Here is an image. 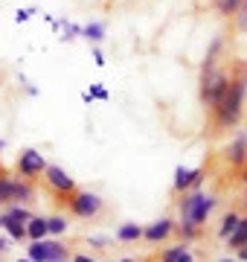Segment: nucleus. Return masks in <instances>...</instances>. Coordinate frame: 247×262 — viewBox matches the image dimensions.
<instances>
[{"label":"nucleus","mask_w":247,"mask_h":262,"mask_svg":"<svg viewBox=\"0 0 247 262\" xmlns=\"http://www.w3.org/2000/svg\"><path fill=\"white\" fill-rule=\"evenodd\" d=\"M212 210H215V195H209L204 189H189V192H183L181 222H189V225L201 227L209 219Z\"/></svg>","instance_id":"2"},{"label":"nucleus","mask_w":247,"mask_h":262,"mask_svg":"<svg viewBox=\"0 0 247 262\" xmlns=\"http://www.w3.org/2000/svg\"><path fill=\"white\" fill-rule=\"evenodd\" d=\"M0 227H3V233H6L9 242H23L27 239V225L20 219H15V215H9L6 210L0 213Z\"/></svg>","instance_id":"10"},{"label":"nucleus","mask_w":247,"mask_h":262,"mask_svg":"<svg viewBox=\"0 0 247 262\" xmlns=\"http://www.w3.org/2000/svg\"><path fill=\"white\" fill-rule=\"evenodd\" d=\"M175 262H195V256H192V251H183V253H181V256H178Z\"/></svg>","instance_id":"26"},{"label":"nucleus","mask_w":247,"mask_h":262,"mask_svg":"<svg viewBox=\"0 0 247 262\" xmlns=\"http://www.w3.org/2000/svg\"><path fill=\"white\" fill-rule=\"evenodd\" d=\"M87 245H90V248H105V245H108V236H90Z\"/></svg>","instance_id":"24"},{"label":"nucleus","mask_w":247,"mask_h":262,"mask_svg":"<svg viewBox=\"0 0 247 262\" xmlns=\"http://www.w3.org/2000/svg\"><path fill=\"white\" fill-rule=\"evenodd\" d=\"M82 38H87L90 44H99V41L105 38V24H99V20L85 24V27H82Z\"/></svg>","instance_id":"15"},{"label":"nucleus","mask_w":247,"mask_h":262,"mask_svg":"<svg viewBox=\"0 0 247 262\" xmlns=\"http://www.w3.org/2000/svg\"><path fill=\"white\" fill-rule=\"evenodd\" d=\"M241 207H244V210H247V192H244V195H241Z\"/></svg>","instance_id":"32"},{"label":"nucleus","mask_w":247,"mask_h":262,"mask_svg":"<svg viewBox=\"0 0 247 262\" xmlns=\"http://www.w3.org/2000/svg\"><path fill=\"white\" fill-rule=\"evenodd\" d=\"M93 61H96V67H105V56L99 50H93Z\"/></svg>","instance_id":"27"},{"label":"nucleus","mask_w":247,"mask_h":262,"mask_svg":"<svg viewBox=\"0 0 247 262\" xmlns=\"http://www.w3.org/2000/svg\"><path fill=\"white\" fill-rule=\"evenodd\" d=\"M29 18H32V9H18V15H15L18 24H20V20H29Z\"/></svg>","instance_id":"25"},{"label":"nucleus","mask_w":247,"mask_h":262,"mask_svg":"<svg viewBox=\"0 0 247 262\" xmlns=\"http://www.w3.org/2000/svg\"><path fill=\"white\" fill-rule=\"evenodd\" d=\"M224 158L233 163V166H244L247 163V131H238L236 137L227 143V149H224Z\"/></svg>","instance_id":"8"},{"label":"nucleus","mask_w":247,"mask_h":262,"mask_svg":"<svg viewBox=\"0 0 247 262\" xmlns=\"http://www.w3.org/2000/svg\"><path fill=\"white\" fill-rule=\"evenodd\" d=\"M67 219L64 215H47V233L50 236H64L67 233Z\"/></svg>","instance_id":"17"},{"label":"nucleus","mask_w":247,"mask_h":262,"mask_svg":"<svg viewBox=\"0 0 247 262\" xmlns=\"http://www.w3.org/2000/svg\"><path fill=\"white\" fill-rule=\"evenodd\" d=\"M244 245H247V215H244V219H238L236 230L227 236V248H233V251L244 248Z\"/></svg>","instance_id":"13"},{"label":"nucleus","mask_w":247,"mask_h":262,"mask_svg":"<svg viewBox=\"0 0 247 262\" xmlns=\"http://www.w3.org/2000/svg\"><path fill=\"white\" fill-rule=\"evenodd\" d=\"M233 29H236V35H247V0L238 6L236 15H233Z\"/></svg>","instance_id":"19"},{"label":"nucleus","mask_w":247,"mask_h":262,"mask_svg":"<svg viewBox=\"0 0 247 262\" xmlns=\"http://www.w3.org/2000/svg\"><path fill=\"white\" fill-rule=\"evenodd\" d=\"M27 256L32 262H67V248L58 239H38L29 242Z\"/></svg>","instance_id":"4"},{"label":"nucleus","mask_w":247,"mask_h":262,"mask_svg":"<svg viewBox=\"0 0 247 262\" xmlns=\"http://www.w3.org/2000/svg\"><path fill=\"white\" fill-rule=\"evenodd\" d=\"M221 262H238V259H236V256H233V259H230V256H224V259H221Z\"/></svg>","instance_id":"33"},{"label":"nucleus","mask_w":247,"mask_h":262,"mask_svg":"<svg viewBox=\"0 0 247 262\" xmlns=\"http://www.w3.org/2000/svg\"><path fill=\"white\" fill-rule=\"evenodd\" d=\"M73 262H99V259H90L87 253H79V256H73Z\"/></svg>","instance_id":"29"},{"label":"nucleus","mask_w":247,"mask_h":262,"mask_svg":"<svg viewBox=\"0 0 247 262\" xmlns=\"http://www.w3.org/2000/svg\"><path fill=\"white\" fill-rule=\"evenodd\" d=\"M82 99H85V102H93V99L108 102V99H111V94H108V88H102V84H90L85 94H82Z\"/></svg>","instance_id":"18"},{"label":"nucleus","mask_w":247,"mask_h":262,"mask_svg":"<svg viewBox=\"0 0 247 262\" xmlns=\"http://www.w3.org/2000/svg\"><path fill=\"white\" fill-rule=\"evenodd\" d=\"M201 184H204V169H189V166L175 169V192L201 189Z\"/></svg>","instance_id":"7"},{"label":"nucleus","mask_w":247,"mask_h":262,"mask_svg":"<svg viewBox=\"0 0 247 262\" xmlns=\"http://www.w3.org/2000/svg\"><path fill=\"white\" fill-rule=\"evenodd\" d=\"M15 166H18V175L20 178H38V175H44V169H47V158L41 155L38 149H23L18 155V160H15Z\"/></svg>","instance_id":"5"},{"label":"nucleus","mask_w":247,"mask_h":262,"mask_svg":"<svg viewBox=\"0 0 247 262\" xmlns=\"http://www.w3.org/2000/svg\"><path fill=\"white\" fill-rule=\"evenodd\" d=\"M171 233H175V222H171V219H157V222H152L149 227H143V239L152 242V245L166 242Z\"/></svg>","instance_id":"9"},{"label":"nucleus","mask_w":247,"mask_h":262,"mask_svg":"<svg viewBox=\"0 0 247 262\" xmlns=\"http://www.w3.org/2000/svg\"><path fill=\"white\" fill-rule=\"evenodd\" d=\"M241 3H244V0H212V9L218 12L221 18H233Z\"/></svg>","instance_id":"16"},{"label":"nucleus","mask_w":247,"mask_h":262,"mask_svg":"<svg viewBox=\"0 0 247 262\" xmlns=\"http://www.w3.org/2000/svg\"><path fill=\"white\" fill-rule=\"evenodd\" d=\"M6 248H9V239H6V236H0V253L6 251Z\"/></svg>","instance_id":"30"},{"label":"nucleus","mask_w":247,"mask_h":262,"mask_svg":"<svg viewBox=\"0 0 247 262\" xmlns=\"http://www.w3.org/2000/svg\"><path fill=\"white\" fill-rule=\"evenodd\" d=\"M18 262H32V259H29V256H23V259H18Z\"/></svg>","instance_id":"34"},{"label":"nucleus","mask_w":247,"mask_h":262,"mask_svg":"<svg viewBox=\"0 0 247 262\" xmlns=\"http://www.w3.org/2000/svg\"><path fill=\"white\" fill-rule=\"evenodd\" d=\"M3 146H6V143H3V140H0V151H3Z\"/></svg>","instance_id":"35"},{"label":"nucleus","mask_w":247,"mask_h":262,"mask_svg":"<svg viewBox=\"0 0 247 262\" xmlns=\"http://www.w3.org/2000/svg\"><path fill=\"white\" fill-rule=\"evenodd\" d=\"M236 259H238V262H247V245L236 251Z\"/></svg>","instance_id":"28"},{"label":"nucleus","mask_w":247,"mask_h":262,"mask_svg":"<svg viewBox=\"0 0 247 262\" xmlns=\"http://www.w3.org/2000/svg\"><path fill=\"white\" fill-rule=\"evenodd\" d=\"M244 99H247V64L238 61L230 73V84L224 96L218 99V105L212 108V128L215 131H230L241 122L244 114Z\"/></svg>","instance_id":"1"},{"label":"nucleus","mask_w":247,"mask_h":262,"mask_svg":"<svg viewBox=\"0 0 247 262\" xmlns=\"http://www.w3.org/2000/svg\"><path fill=\"white\" fill-rule=\"evenodd\" d=\"M67 204H70V213L76 215V219L90 222V219H96V215L102 213L105 201L96 195V192H90V189H76V192H70Z\"/></svg>","instance_id":"3"},{"label":"nucleus","mask_w":247,"mask_h":262,"mask_svg":"<svg viewBox=\"0 0 247 262\" xmlns=\"http://www.w3.org/2000/svg\"><path fill=\"white\" fill-rule=\"evenodd\" d=\"M18 187H20V178L15 175H0V204H15L18 198Z\"/></svg>","instance_id":"11"},{"label":"nucleus","mask_w":247,"mask_h":262,"mask_svg":"<svg viewBox=\"0 0 247 262\" xmlns=\"http://www.w3.org/2000/svg\"><path fill=\"white\" fill-rule=\"evenodd\" d=\"M119 262H134V259H119Z\"/></svg>","instance_id":"36"},{"label":"nucleus","mask_w":247,"mask_h":262,"mask_svg":"<svg viewBox=\"0 0 247 262\" xmlns=\"http://www.w3.org/2000/svg\"><path fill=\"white\" fill-rule=\"evenodd\" d=\"M47 215H32L27 222V239L29 242H38V239H47Z\"/></svg>","instance_id":"12"},{"label":"nucleus","mask_w":247,"mask_h":262,"mask_svg":"<svg viewBox=\"0 0 247 262\" xmlns=\"http://www.w3.org/2000/svg\"><path fill=\"white\" fill-rule=\"evenodd\" d=\"M183 251H189V245H186V242H178V245H171L169 251H163L160 262H175V259H178V256H181Z\"/></svg>","instance_id":"22"},{"label":"nucleus","mask_w":247,"mask_h":262,"mask_svg":"<svg viewBox=\"0 0 247 262\" xmlns=\"http://www.w3.org/2000/svg\"><path fill=\"white\" fill-rule=\"evenodd\" d=\"M61 29H64V38H67V41H73V38L82 35V27H79V24H67V20H61Z\"/></svg>","instance_id":"23"},{"label":"nucleus","mask_w":247,"mask_h":262,"mask_svg":"<svg viewBox=\"0 0 247 262\" xmlns=\"http://www.w3.org/2000/svg\"><path fill=\"white\" fill-rule=\"evenodd\" d=\"M238 219H241V215H238V213H227V215H224V219H221V227H218V236H221V239H227V236L233 233V230H236Z\"/></svg>","instance_id":"20"},{"label":"nucleus","mask_w":247,"mask_h":262,"mask_svg":"<svg viewBox=\"0 0 247 262\" xmlns=\"http://www.w3.org/2000/svg\"><path fill=\"white\" fill-rule=\"evenodd\" d=\"M116 239H119V242H140V239H143V227L140 225H134V222H128V225H122L119 227V230H116Z\"/></svg>","instance_id":"14"},{"label":"nucleus","mask_w":247,"mask_h":262,"mask_svg":"<svg viewBox=\"0 0 247 262\" xmlns=\"http://www.w3.org/2000/svg\"><path fill=\"white\" fill-rule=\"evenodd\" d=\"M175 230L183 236V242H186V245H189L192 239H198V236H201V227L189 225V222H181V225H175Z\"/></svg>","instance_id":"21"},{"label":"nucleus","mask_w":247,"mask_h":262,"mask_svg":"<svg viewBox=\"0 0 247 262\" xmlns=\"http://www.w3.org/2000/svg\"><path fill=\"white\" fill-rule=\"evenodd\" d=\"M44 184H47L53 192H58V195L76 192V181L67 175V169L56 166V163H47V169H44Z\"/></svg>","instance_id":"6"},{"label":"nucleus","mask_w":247,"mask_h":262,"mask_svg":"<svg viewBox=\"0 0 247 262\" xmlns=\"http://www.w3.org/2000/svg\"><path fill=\"white\" fill-rule=\"evenodd\" d=\"M241 181H244V184H247V163H244V166H241Z\"/></svg>","instance_id":"31"}]
</instances>
